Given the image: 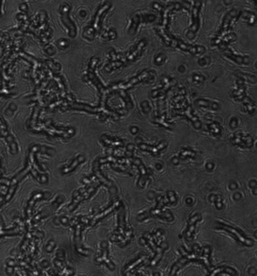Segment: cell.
Wrapping results in <instances>:
<instances>
[{
  "instance_id": "ac0fdd59",
  "label": "cell",
  "mask_w": 257,
  "mask_h": 276,
  "mask_svg": "<svg viewBox=\"0 0 257 276\" xmlns=\"http://www.w3.org/2000/svg\"><path fill=\"white\" fill-rule=\"evenodd\" d=\"M244 19L247 21V23L249 25H254L256 23V14L253 12L246 11L244 12V15L243 16Z\"/></svg>"
},
{
  "instance_id": "7c38bea8",
  "label": "cell",
  "mask_w": 257,
  "mask_h": 276,
  "mask_svg": "<svg viewBox=\"0 0 257 276\" xmlns=\"http://www.w3.org/2000/svg\"><path fill=\"white\" fill-rule=\"evenodd\" d=\"M224 55L226 58H229V59L232 60L234 62H236L238 64H248L249 63V57L247 56H240V55H236L234 53L232 52V51L231 49L226 50L224 52Z\"/></svg>"
},
{
  "instance_id": "3957f363",
  "label": "cell",
  "mask_w": 257,
  "mask_h": 276,
  "mask_svg": "<svg viewBox=\"0 0 257 276\" xmlns=\"http://www.w3.org/2000/svg\"><path fill=\"white\" fill-rule=\"evenodd\" d=\"M201 5H202V2L201 1H195L193 5V8L192 9V24L189 27V32L187 33V37L188 39H192L195 37L196 33L198 32V29L200 27V10H201Z\"/></svg>"
},
{
  "instance_id": "9c48e42d",
  "label": "cell",
  "mask_w": 257,
  "mask_h": 276,
  "mask_svg": "<svg viewBox=\"0 0 257 276\" xmlns=\"http://www.w3.org/2000/svg\"><path fill=\"white\" fill-rule=\"evenodd\" d=\"M156 33L160 36V38L165 43V45H167L169 47L174 48L176 38L174 37L173 36H171L170 33H168L166 29L162 28V27H161V28H156Z\"/></svg>"
},
{
  "instance_id": "cb8c5ba5",
  "label": "cell",
  "mask_w": 257,
  "mask_h": 276,
  "mask_svg": "<svg viewBox=\"0 0 257 276\" xmlns=\"http://www.w3.org/2000/svg\"><path fill=\"white\" fill-rule=\"evenodd\" d=\"M193 79L194 80H196V81H198V80H202L203 79V78H202V76H198V75H194V76H193Z\"/></svg>"
},
{
  "instance_id": "277c9868",
  "label": "cell",
  "mask_w": 257,
  "mask_h": 276,
  "mask_svg": "<svg viewBox=\"0 0 257 276\" xmlns=\"http://www.w3.org/2000/svg\"><path fill=\"white\" fill-rule=\"evenodd\" d=\"M146 40L141 39L139 40V43L134 45L131 48L129 52L126 54L125 55V63H132L138 60L141 56H142L143 52H144L145 48L146 46Z\"/></svg>"
},
{
  "instance_id": "5bb4252c",
  "label": "cell",
  "mask_w": 257,
  "mask_h": 276,
  "mask_svg": "<svg viewBox=\"0 0 257 276\" xmlns=\"http://www.w3.org/2000/svg\"><path fill=\"white\" fill-rule=\"evenodd\" d=\"M195 104L198 106V107L207 108V109H213V110H216V109H218L219 108V105L217 103H216V102L203 99L197 100L195 101Z\"/></svg>"
},
{
  "instance_id": "ba28073f",
  "label": "cell",
  "mask_w": 257,
  "mask_h": 276,
  "mask_svg": "<svg viewBox=\"0 0 257 276\" xmlns=\"http://www.w3.org/2000/svg\"><path fill=\"white\" fill-rule=\"evenodd\" d=\"M182 114H183V116L185 117V118H188V119L191 122H192V125H193V126L194 128H197V129L201 128V122H200L198 117L196 116L195 114H194L193 109H192V107H189V106H188V107H185Z\"/></svg>"
},
{
  "instance_id": "9a60e30c",
  "label": "cell",
  "mask_w": 257,
  "mask_h": 276,
  "mask_svg": "<svg viewBox=\"0 0 257 276\" xmlns=\"http://www.w3.org/2000/svg\"><path fill=\"white\" fill-rule=\"evenodd\" d=\"M124 64H126L125 62L123 61L120 58H118V59H116L115 61H113V62L108 64L107 67H106L105 69L106 70V72L109 73L112 72V71L115 70V69H117L118 68H120L121 67L124 66Z\"/></svg>"
},
{
  "instance_id": "7402d4cb",
  "label": "cell",
  "mask_w": 257,
  "mask_h": 276,
  "mask_svg": "<svg viewBox=\"0 0 257 276\" xmlns=\"http://www.w3.org/2000/svg\"><path fill=\"white\" fill-rule=\"evenodd\" d=\"M166 61V57L164 54H159L156 58H155V63L158 66H160L164 63V61Z\"/></svg>"
},
{
  "instance_id": "52a82bcc",
  "label": "cell",
  "mask_w": 257,
  "mask_h": 276,
  "mask_svg": "<svg viewBox=\"0 0 257 276\" xmlns=\"http://www.w3.org/2000/svg\"><path fill=\"white\" fill-rule=\"evenodd\" d=\"M218 228H220V229H224L227 230L229 233H232V235H234V238H235L236 240L238 241V242H240V244H245V245H247V246L253 245V242L252 240H250V239H248V238H246L242 236V235L240 234V233L238 232V230L234 229V228L231 227V226H226V225L221 224V223H220L219 226Z\"/></svg>"
},
{
  "instance_id": "ffe728a7",
  "label": "cell",
  "mask_w": 257,
  "mask_h": 276,
  "mask_svg": "<svg viewBox=\"0 0 257 276\" xmlns=\"http://www.w3.org/2000/svg\"><path fill=\"white\" fill-rule=\"evenodd\" d=\"M237 76L239 77L240 80L241 79L242 81L246 80V81H248L253 84H255L256 82V78L254 76H250V75L242 73H237Z\"/></svg>"
},
{
  "instance_id": "44dd1931",
  "label": "cell",
  "mask_w": 257,
  "mask_h": 276,
  "mask_svg": "<svg viewBox=\"0 0 257 276\" xmlns=\"http://www.w3.org/2000/svg\"><path fill=\"white\" fill-rule=\"evenodd\" d=\"M210 130L213 134L216 135L220 134L221 127H220L219 124L216 123V122H213L211 125H210Z\"/></svg>"
},
{
  "instance_id": "8992f818",
  "label": "cell",
  "mask_w": 257,
  "mask_h": 276,
  "mask_svg": "<svg viewBox=\"0 0 257 276\" xmlns=\"http://www.w3.org/2000/svg\"><path fill=\"white\" fill-rule=\"evenodd\" d=\"M174 48H178L181 49L182 51L189 52L190 54H202V53H204L205 51H206L205 50V48L204 46H193V45H190L183 43L182 40L177 39H176L175 40Z\"/></svg>"
},
{
  "instance_id": "6da1fadb",
  "label": "cell",
  "mask_w": 257,
  "mask_h": 276,
  "mask_svg": "<svg viewBox=\"0 0 257 276\" xmlns=\"http://www.w3.org/2000/svg\"><path fill=\"white\" fill-rule=\"evenodd\" d=\"M154 78H155V76H154L153 72L152 70H149V69H146V70H144V72L140 73L134 77L130 78L127 82H119V83L115 84L112 86L110 90H122L126 91L128 89L134 88L137 84L141 83V82H151L153 81Z\"/></svg>"
},
{
  "instance_id": "8fae6325",
  "label": "cell",
  "mask_w": 257,
  "mask_h": 276,
  "mask_svg": "<svg viewBox=\"0 0 257 276\" xmlns=\"http://www.w3.org/2000/svg\"><path fill=\"white\" fill-rule=\"evenodd\" d=\"M167 146H168V144L165 142L160 143L157 147H152V146H149L146 143H143L139 144V147L142 150L149 152V153H152V155H159L161 150L166 148Z\"/></svg>"
},
{
  "instance_id": "30bf717a",
  "label": "cell",
  "mask_w": 257,
  "mask_h": 276,
  "mask_svg": "<svg viewBox=\"0 0 257 276\" xmlns=\"http://www.w3.org/2000/svg\"><path fill=\"white\" fill-rule=\"evenodd\" d=\"M232 143L234 144L240 146L242 147H252L253 140L252 137L245 136L244 134L234 135L232 138Z\"/></svg>"
},
{
  "instance_id": "4fadbf2b",
  "label": "cell",
  "mask_w": 257,
  "mask_h": 276,
  "mask_svg": "<svg viewBox=\"0 0 257 276\" xmlns=\"http://www.w3.org/2000/svg\"><path fill=\"white\" fill-rule=\"evenodd\" d=\"M238 82V88L234 91L233 95L236 100H242L246 97V87L242 80H239Z\"/></svg>"
},
{
  "instance_id": "2e32d148",
  "label": "cell",
  "mask_w": 257,
  "mask_h": 276,
  "mask_svg": "<svg viewBox=\"0 0 257 276\" xmlns=\"http://www.w3.org/2000/svg\"><path fill=\"white\" fill-rule=\"evenodd\" d=\"M105 143H107L108 146L113 147H122L124 146L122 140L118 138H113L109 137H105Z\"/></svg>"
},
{
  "instance_id": "d6986e66",
  "label": "cell",
  "mask_w": 257,
  "mask_h": 276,
  "mask_svg": "<svg viewBox=\"0 0 257 276\" xmlns=\"http://www.w3.org/2000/svg\"><path fill=\"white\" fill-rule=\"evenodd\" d=\"M220 272H229V273L231 274L232 275H234L236 274V272L234 271V269H232V268H231L230 267H219L214 270V271L210 274V276H216L218 274L220 273Z\"/></svg>"
},
{
  "instance_id": "603a6c76",
  "label": "cell",
  "mask_w": 257,
  "mask_h": 276,
  "mask_svg": "<svg viewBox=\"0 0 257 276\" xmlns=\"http://www.w3.org/2000/svg\"><path fill=\"white\" fill-rule=\"evenodd\" d=\"M255 108H256V106H255V104H253V102H249V103H247L245 104L246 111L249 112L250 114L254 112Z\"/></svg>"
},
{
  "instance_id": "7a4b0ae2",
  "label": "cell",
  "mask_w": 257,
  "mask_h": 276,
  "mask_svg": "<svg viewBox=\"0 0 257 276\" xmlns=\"http://www.w3.org/2000/svg\"><path fill=\"white\" fill-rule=\"evenodd\" d=\"M237 13H238V11H237L236 9H232V10L229 11V12L225 14L219 30L218 31V33H216V36L212 39V42H211V45H212L213 46L219 45L222 39L225 36V33H226L227 31L229 30V28H230L232 21H233V19L236 17Z\"/></svg>"
},
{
  "instance_id": "e0dca14e",
  "label": "cell",
  "mask_w": 257,
  "mask_h": 276,
  "mask_svg": "<svg viewBox=\"0 0 257 276\" xmlns=\"http://www.w3.org/2000/svg\"><path fill=\"white\" fill-rule=\"evenodd\" d=\"M118 94L122 97V99L125 101L126 107L128 108V109H132V108H133V107H134L133 103H132L131 98L128 96V94H127L126 91H122V90H118Z\"/></svg>"
},
{
  "instance_id": "5b68a950",
  "label": "cell",
  "mask_w": 257,
  "mask_h": 276,
  "mask_svg": "<svg viewBox=\"0 0 257 276\" xmlns=\"http://www.w3.org/2000/svg\"><path fill=\"white\" fill-rule=\"evenodd\" d=\"M155 20V16L153 14H137L131 18V23L129 27V33L134 34L137 30L139 24L141 22H152Z\"/></svg>"
}]
</instances>
